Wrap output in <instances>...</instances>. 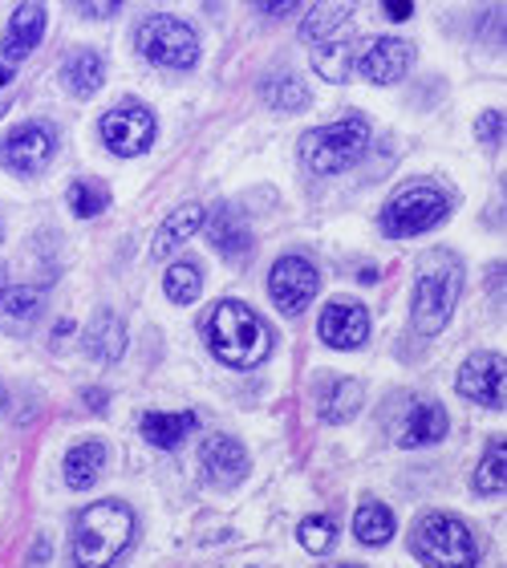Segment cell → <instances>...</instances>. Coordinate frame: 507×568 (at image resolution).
I'll return each mask as SVG.
<instances>
[{
  "label": "cell",
  "mask_w": 507,
  "mask_h": 568,
  "mask_svg": "<svg viewBox=\"0 0 507 568\" xmlns=\"http://www.w3.org/2000/svg\"><path fill=\"white\" fill-rule=\"evenodd\" d=\"M321 288V273L317 264L305 261V256H281V261L272 264V276H268V296L272 305L296 317V313H305L313 305V296Z\"/></svg>",
  "instance_id": "obj_11"
},
{
  "label": "cell",
  "mask_w": 507,
  "mask_h": 568,
  "mask_svg": "<svg viewBox=\"0 0 507 568\" xmlns=\"http://www.w3.org/2000/svg\"><path fill=\"white\" fill-rule=\"evenodd\" d=\"M134 45L159 70H191L200 61V37H195V29L187 21H179V17H166V12H154V17H146L139 24Z\"/></svg>",
  "instance_id": "obj_7"
},
{
  "label": "cell",
  "mask_w": 507,
  "mask_h": 568,
  "mask_svg": "<svg viewBox=\"0 0 507 568\" xmlns=\"http://www.w3.org/2000/svg\"><path fill=\"white\" fill-rule=\"evenodd\" d=\"M207 240H212V248L224 256L227 264H249L252 261V248H256V240H252V227L244 220V212H236L232 203H215L207 220Z\"/></svg>",
  "instance_id": "obj_12"
},
{
  "label": "cell",
  "mask_w": 507,
  "mask_h": 568,
  "mask_svg": "<svg viewBox=\"0 0 507 568\" xmlns=\"http://www.w3.org/2000/svg\"><path fill=\"white\" fill-rule=\"evenodd\" d=\"M382 12H386L389 21H406V17L414 12V4H410V0H386V4H382Z\"/></svg>",
  "instance_id": "obj_35"
},
{
  "label": "cell",
  "mask_w": 507,
  "mask_h": 568,
  "mask_svg": "<svg viewBox=\"0 0 507 568\" xmlns=\"http://www.w3.org/2000/svg\"><path fill=\"white\" fill-rule=\"evenodd\" d=\"M296 540H301L305 552L321 557V552H329L333 540H337V524H333L329 516H308V520L296 528Z\"/></svg>",
  "instance_id": "obj_32"
},
{
  "label": "cell",
  "mask_w": 507,
  "mask_h": 568,
  "mask_svg": "<svg viewBox=\"0 0 507 568\" xmlns=\"http://www.w3.org/2000/svg\"><path fill=\"white\" fill-rule=\"evenodd\" d=\"M33 560H49V545H45V540H41V545L33 548Z\"/></svg>",
  "instance_id": "obj_38"
},
{
  "label": "cell",
  "mask_w": 507,
  "mask_h": 568,
  "mask_svg": "<svg viewBox=\"0 0 507 568\" xmlns=\"http://www.w3.org/2000/svg\"><path fill=\"white\" fill-rule=\"evenodd\" d=\"M45 24H49L45 4H33V0H29V4H21V9L12 12L9 29H4V41H0V53H4V61H9V65H17V61L29 58V53L41 45Z\"/></svg>",
  "instance_id": "obj_17"
},
{
  "label": "cell",
  "mask_w": 507,
  "mask_h": 568,
  "mask_svg": "<svg viewBox=\"0 0 507 568\" xmlns=\"http://www.w3.org/2000/svg\"><path fill=\"white\" fill-rule=\"evenodd\" d=\"M362 398H366V390L357 378H325L317 386V410L325 423H349L362 410Z\"/></svg>",
  "instance_id": "obj_19"
},
{
  "label": "cell",
  "mask_w": 507,
  "mask_h": 568,
  "mask_svg": "<svg viewBox=\"0 0 507 568\" xmlns=\"http://www.w3.org/2000/svg\"><path fill=\"white\" fill-rule=\"evenodd\" d=\"M12 82V65H0V90Z\"/></svg>",
  "instance_id": "obj_37"
},
{
  "label": "cell",
  "mask_w": 507,
  "mask_h": 568,
  "mask_svg": "<svg viewBox=\"0 0 507 568\" xmlns=\"http://www.w3.org/2000/svg\"><path fill=\"white\" fill-rule=\"evenodd\" d=\"M200 426V418L191 415V410H175V415H163V410H151V415H142V438L159 450H175L183 438L191 435Z\"/></svg>",
  "instance_id": "obj_23"
},
{
  "label": "cell",
  "mask_w": 507,
  "mask_h": 568,
  "mask_svg": "<svg viewBox=\"0 0 507 568\" xmlns=\"http://www.w3.org/2000/svg\"><path fill=\"white\" fill-rule=\"evenodd\" d=\"M354 536L366 548H382L386 540H394V516H389L386 504H378V499L362 504L354 516Z\"/></svg>",
  "instance_id": "obj_26"
},
{
  "label": "cell",
  "mask_w": 507,
  "mask_h": 568,
  "mask_svg": "<svg viewBox=\"0 0 507 568\" xmlns=\"http://www.w3.org/2000/svg\"><path fill=\"white\" fill-rule=\"evenodd\" d=\"M203 337L212 354L232 369H252L272 354V329L240 301H220L203 317Z\"/></svg>",
  "instance_id": "obj_1"
},
{
  "label": "cell",
  "mask_w": 507,
  "mask_h": 568,
  "mask_svg": "<svg viewBox=\"0 0 507 568\" xmlns=\"http://www.w3.org/2000/svg\"><path fill=\"white\" fill-rule=\"evenodd\" d=\"M0 296H4V273H0Z\"/></svg>",
  "instance_id": "obj_39"
},
{
  "label": "cell",
  "mask_w": 507,
  "mask_h": 568,
  "mask_svg": "<svg viewBox=\"0 0 507 568\" xmlns=\"http://www.w3.org/2000/svg\"><path fill=\"white\" fill-rule=\"evenodd\" d=\"M61 82L73 98H94L107 82V61L98 49H73L65 65H61Z\"/></svg>",
  "instance_id": "obj_20"
},
{
  "label": "cell",
  "mask_w": 507,
  "mask_h": 568,
  "mask_svg": "<svg viewBox=\"0 0 507 568\" xmlns=\"http://www.w3.org/2000/svg\"><path fill=\"white\" fill-rule=\"evenodd\" d=\"M70 207L73 215H82V220H94V215L107 212V203H110V187L102 183V179H78L70 187Z\"/></svg>",
  "instance_id": "obj_29"
},
{
  "label": "cell",
  "mask_w": 507,
  "mask_h": 568,
  "mask_svg": "<svg viewBox=\"0 0 507 568\" xmlns=\"http://www.w3.org/2000/svg\"><path fill=\"white\" fill-rule=\"evenodd\" d=\"M337 568H362V565H337Z\"/></svg>",
  "instance_id": "obj_40"
},
{
  "label": "cell",
  "mask_w": 507,
  "mask_h": 568,
  "mask_svg": "<svg viewBox=\"0 0 507 568\" xmlns=\"http://www.w3.org/2000/svg\"><path fill=\"white\" fill-rule=\"evenodd\" d=\"M447 410L438 403H430V398H418V394H410V398H402V406L389 415V435H394V443L406 450H418V447H435L438 438L447 435Z\"/></svg>",
  "instance_id": "obj_10"
},
{
  "label": "cell",
  "mask_w": 507,
  "mask_h": 568,
  "mask_svg": "<svg viewBox=\"0 0 507 568\" xmlns=\"http://www.w3.org/2000/svg\"><path fill=\"white\" fill-rule=\"evenodd\" d=\"M53 151H58V131L49 122H24L0 146V166L24 179L41 175L53 163Z\"/></svg>",
  "instance_id": "obj_9"
},
{
  "label": "cell",
  "mask_w": 507,
  "mask_h": 568,
  "mask_svg": "<svg viewBox=\"0 0 507 568\" xmlns=\"http://www.w3.org/2000/svg\"><path fill=\"white\" fill-rule=\"evenodd\" d=\"M321 342L333 349H362L369 337V313L357 301H333L317 321Z\"/></svg>",
  "instance_id": "obj_15"
},
{
  "label": "cell",
  "mask_w": 507,
  "mask_h": 568,
  "mask_svg": "<svg viewBox=\"0 0 507 568\" xmlns=\"http://www.w3.org/2000/svg\"><path fill=\"white\" fill-rule=\"evenodd\" d=\"M98 131H102V142H107L119 159H134V154L154 146L159 122H154L151 110L139 106V102H122V106L102 114V126H98Z\"/></svg>",
  "instance_id": "obj_8"
},
{
  "label": "cell",
  "mask_w": 507,
  "mask_h": 568,
  "mask_svg": "<svg viewBox=\"0 0 507 568\" xmlns=\"http://www.w3.org/2000/svg\"><path fill=\"white\" fill-rule=\"evenodd\" d=\"M349 17H354L349 4H317V9H308V17L301 21V37H305L308 45L337 41V33H349Z\"/></svg>",
  "instance_id": "obj_25"
},
{
  "label": "cell",
  "mask_w": 507,
  "mask_h": 568,
  "mask_svg": "<svg viewBox=\"0 0 507 568\" xmlns=\"http://www.w3.org/2000/svg\"><path fill=\"white\" fill-rule=\"evenodd\" d=\"M475 134L484 142H504V114L499 110H487V114H479V122H475Z\"/></svg>",
  "instance_id": "obj_33"
},
{
  "label": "cell",
  "mask_w": 507,
  "mask_h": 568,
  "mask_svg": "<svg viewBox=\"0 0 507 568\" xmlns=\"http://www.w3.org/2000/svg\"><path fill=\"white\" fill-rule=\"evenodd\" d=\"M410 552L423 560L426 568H475L479 565V545H475L471 528L459 516L447 511H430L414 524L410 532Z\"/></svg>",
  "instance_id": "obj_4"
},
{
  "label": "cell",
  "mask_w": 507,
  "mask_h": 568,
  "mask_svg": "<svg viewBox=\"0 0 507 568\" xmlns=\"http://www.w3.org/2000/svg\"><path fill=\"white\" fill-rule=\"evenodd\" d=\"M507 450H504V443L499 447H491L487 450V459L479 463V471H475V491L479 496H499L507 487Z\"/></svg>",
  "instance_id": "obj_31"
},
{
  "label": "cell",
  "mask_w": 507,
  "mask_h": 568,
  "mask_svg": "<svg viewBox=\"0 0 507 568\" xmlns=\"http://www.w3.org/2000/svg\"><path fill=\"white\" fill-rule=\"evenodd\" d=\"M414 61V45L402 37H374L362 53H357V70L366 73L374 85H394L406 78Z\"/></svg>",
  "instance_id": "obj_14"
},
{
  "label": "cell",
  "mask_w": 507,
  "mask_h": 568,
  "mask_svg": "<svg viewBox=\"0 0 507 568\" xmlns=\"http://www.w3.org/2000/svg\"><path fill=\"white\" fill-rule=\"evenodd\" d=\"M102 467H107V443L102 438H82L65 450V484L73 491H85L102 479Z\"/></svg>",
  "instance_id": "obj_21"
},
{
  "label": "cell",
  "mask_w": 507,
  "mask_h": 568,
  "mask_svg": "<svg viewBox=\"0 0 507 568\" xmlns=\"http://www.w3.org/2000/svg\"><path fill=\"white\" fill-rule=\"evenodd\" d=\"M450 215L447 191L435 187V183H410L402 187L394 200L382 207V232L389 240H410L423 236L430 227H438Z\"/></svg>",
  "instance_id": "obj_6"
},
{
  "label": "cell",
  "mask_w": 507,
  "mask_h": 568,
  "mask_svg": "<svg viewBox=\"0 0 507 568\" xmlns=\"http://www.w3.org/2000/svg\"><path fill=\"white\" fill-rule=\"evenodd\" d=\"M504 354H471L459 369V394L487 410H504Z\"/></svg>",
  "instance_id": "obj_13"
},
{
  "label": "cell",
  "mask_w": 507,
  "mask_h": 568,
  "mask_svg": "<svg viewBox=\"0 0 507 568\" xmlns=\"http://www.w3.org/2000/svg\"><path fill=\"white\" fill-rule=\"evenodd\" d=\"M41 313H45V293L37 284H17L0 296V333L24 337V333L37 329Z\"/></svg>",
  "instance_id": "obj_18"
},
{
  "label": "cell",
  "mask_w": 507,
  "mask_h": 568,
  "mask_svg": "<svg viewBox=\"0 0 507 568\" xmlns=\"http://www.w3.org/2000/svg\"><path fill=\"white\" fill-rule=\"evenodd\" d=\"M134 540V511L119 499H102L73 524V568H110Z\"/></svg>",
  "instance_id": "obj_3"
},
{
  "label": "cell",
  "mask_w": 507,
  "mask_h": 568,
  "mask_svg": "<svg viewBox=\"0 0 507 568\" xmlns=\"http://www.w3.org/2000/svg\"><path fill=\"white\" fill-rule=\"evenodd\" d=\"M200 463H203V475H207L215 487H236L252 467L244 443H236L232 435H212V438H207V443H203V450H200Z\"/></svg>",
  "instance_id": "obj_16"
},
{
  "label": "cell",
  "mask_w": 507,
  "mask_h": 568,
  "mask_svg": "<svg viewBox=\"0 0 507 568\" xmlns=\"http://www.w3.org/2000/svg\"><path fill=\"white\" fill-rule=\"evenodd\" d=\"M354 45H349V37H342V41H325V45L313 49V70L325 78V82H337L342 85L349 73H354Z\"/></svg>",
  "instance_id": "obj_27"
},
{
  "label": "cell",
  "mask_w": 507,
  "mask_h": 568,
  "mask_svg": "<svg viewBox=\"0 0 507 568\" xmlns=\"http://www.w3.org/2000/svg\"><path fill=\"white\" fill-rule=\"evenodd\" d=\"M163 288L175 305H191V301H200V293H203V276L195 264H171L163 276Z\"/></svg>",
  "instance_id": "obj_30"
},
{
  "label": "cell",
  "mask_w": 507,
  "mask_h": 568,
  "mask_svg": "<svg viewBox=\"0 0 507 568\" xmlns=\"http://www.w3.org/2000/svg\"><path fill=\"white\" fill-rule=\"evenodd\" d=\"M203 220H207V207H203V203H183L175 215H166L163 227H159V236H154V248H151L154 261H166L179 244H187V240L203 227Z\"/></svg>",
  "instance_id": "obj_22"
},
{
  "label": "cell",
  "mask_w": 507,
  "mask_h": 568,
  "mask_svg": "<svg viewBox=\"0 0 507 568\" xmlns=\"http://www.w3.org/2000/svg\"><path fill=\"white\" fill-rule=\"evenodd\" d=\"M459 296H463L459 256L447 248L426 252L423 261H418V276H414V301H410L414 329L423 333V337L443 333L455 305H459Z\"/></svg>",
  "instance_id": "obj_2"
},
{
  "label": "cell",
  "mask_w": 507,
  "mask_h": 568,
  "mask_svg": "<svg viewBox=\"0 0 507 568\" xmlns=\"http://www.w3.org/2000/svg\"><path fill=\"white\" fill-rule=\"evenodd\" d=\"M366 151H369L366 119H337L301 139V154H305V166L313 175H342L354 163H362Z\"/></svg>",
  "instance_id": "obj_5"
},
{
  "label": "cell",
  "mask_w": 507,
  "mask_h": 568,
  "mask_svg": "<svg viewBox=\"0 0 507 568\" xmlns=\"http://www.w3.org/2000/svg\"><path fill=\"white\" fill-rule=\"evenodd\" d=\"M264 102H268L272 110L296 114V110L308 106V90L296 82L293 73H276V78H268V85H264Z\"/></svg>",
  "instance_id": "obj_28"
},
{
  "label": "cell",
  "mask_w": 507,
  "mask_h": 568,
  "mask_svg": "<svg viewBox=\"0 0 507 568\" xmlns=\"http://www.w3.org/2000/svg\"><path fill=\"white\" fill-rule=\"evenodd\" d=\"M119 12V0H110V4H78V17H114Z\"/></svg>",
  "instance_id": "obj_34"
},
{
  "label": "cell",
  "mask_w": 507,
  "mask_h": 568,
  "mask_svg": "<svg viewBox=\"0 0 507 568\" xmlns=\"http://www.w3.org/2000/svg\"><path fill=\"white\" fill-rule=\"evenodd\" d=\"M122 349H126V325H122L114 313H98L94 325L85 329V354L110 366V362H119Z\"/></svg>",
  "instance_id": "obj_24"
},
{
  "label": "cell",
  "mask_w": 507,
  "mask_h": 568,
  "mask_svg": "<svg viewBox=\"0 0 507 568\" xmlns=\"http://www.w3.org/2000/svg\"><path fill=\"white\" fill-rule=\"evenodd\" d=\"M260 12H264V17H296V12H301V4H293V0H281V4H260Z\"/></svg>",
  "instance_id": "obj_36"
}]
</instances>
